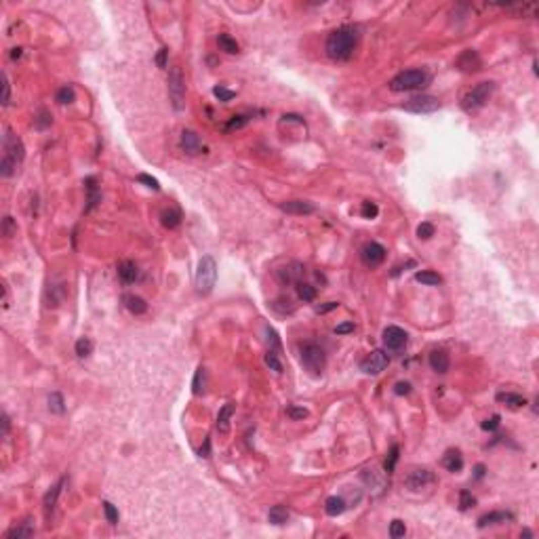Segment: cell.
Instances as JSON below:
<instances>
[{
	"label": "cell",
	"mask_w": 539,
	"mask_h": 539,
	"mask_svg": "<svg viewBox=\"0 0 539 539\" xmlns=\"http://www.w3.org/2000/svg\"><path fill=\"white\" fill-rule=\"evenodd\" d=\"M358 38H361V34H358V28H354V25H343V28L333 30L325 42L327 55L333 61H348L358 47Z\"/></svg>",
	"instance_id": "1"
},
{
	"label": "cell",
	"mask_w": 539,
	"mask_h": 539,
	"mask_svg": "<svg viewBox=\"0 0 539 539\" xmlns=\"http://www.w3.org/2000/svg\"><path fill=\"white\" fill-rule=\"evenodd\" d=\"M3 148H5V154H3V160H0V175H3V177H13L15 171H17V166L25 158L23 141L13 131H7Z\"/></svg>",
	"instance_id": "2"
},
{
	"label": "cell",
	"mask_w": 539,
	"mask_h": 539,
	"mask_svg": "<svg viewBox=\"0 0 539 539\" xmlns=\"http://www.w3.org/2000/svg\"><path fill=\"white\" fill-rule=\"evenodd\" d=\"M430 84V74L426 70H405L396 74L390 80V91L405 93V91H419Z\"/></svg>",
	"instance_id": "3"
},
{
	"label": "cell",
	"mask_w": 539,
	"mask_h": 539,
	"mask_svg": "<svg viewBox=\"0 0 539 539\" xmlns=\"http://www.w3.org/2000/svg\"><path fill=\"white\" fill-rule=\"evenodd\" d=\"M299 358L305 371H310L312 375H323L327 367V354L316 341H305L299 345Z\"/></svg>",
	"instance_id": "4"
},
{
	"label": "cell",
	"mask_w": 539,
	"mask_h": 539,
	"mask_svg": "<svg viewBox=\"0 0 539 539\" xmlns=\"http://www.w3.org/2000/svg\"><path fill=\"white\" fill-rule=\"evenodd\" d=\"M217 282V263L211 255H204V257L198 261V270H196V278H194V285H196V291L200 295H209Z\"/></svg>",
	"instance_id": "5"
},
{
	"label": "cell",
	"mask_w": 539,
	"mask_h": 539,
	"mask_svg": "<svg viewBox=\"0 0 539 539\" xmlns=\"http://www.w3.org/2000/svg\"><path fill=\"white\" fill-rule=\"evenodd\" d=\"M493 91H495V82H491V80L478 82L476 86L472 88V91H468L464 95V99H461V108H464L466 112H470V114L480 110L486 104V101H489V97L493 95Z\"/></svg>",
	"instance_id": "6"
},
{
	"label": "cell",
	"mask_w": 539,
	"mask_h": 539,
	"mask_svg": "<svg viewBox=\"0 0 539 539\" xmlns=\"http://www.w3.org/2000/svg\"><path fill=\"white\" fill-rule=\"evenodd\" d=\"M169 99H171V106L173 110L182 112L184 106H186V80H184V74H182V68H171L169 70Z\"/></svg>",
	"instance_id": "7"
},
{
	"label": "cell",
	"mask_w": 539,
	"mask_h": 539,
	"mask_svg": "<svg viewBox=\"0 0 539 539\" xmlns=\"http://www.w3.org/2000/svg\"><path fill=\"white\" fill-rule=\"evenodd\" d=\"M407 112H413V114H432L440 108V101L438 97H432V95H415L405 101L402 106Z\"/></svg>",
	"instance_id": "8"
},
{
	"label": "cell",
	"mask_w": 539,
	"mask_h": 539,
	"mask_svg": "<svg viewBox=\"0 0 539 539\" xmlns=\"http://www.w3.org/2000/svg\"><path fill=\"white\" fill-rule=\"evenodd\" d=\"M388 365H390V356L383 350H373L371 354H367V358H363L361 371L367 375H379L381 371H386Z\"/></svg>",
	"instance_id": "9"
},
{
	"label": "cell",
	"mask_w": 539,
	"mask_h": 539,
	"mask_svg": "<svg viewBox=\"0 0 539 539\" xmlns=\"http://www.w3.org/2000/svg\"><path fill=\"white\" fill-rule=\"evenodd\" d=\"M361 259L367 267H377L381 265L383 261H386V249H383L379 242H367V245H363L361 249Z\"/></svg>",
	"instance_id": "10"
},
{
	"label": "cell",
	"mask_w": 539,
	"mask_h": 539,
	"mask_svg": "<svg viewBox=\"0 0 539 539\" xmlns=\"http://www.w3.org/2000/svg\"><path fill=\"white\" fill-rule=\"evenodd\" d=\"M434 482V474L426 468H415V470H411L407 474V478H405V486L411 491H421V489H426L428 484Z\"/></svg>",
	"instance_id": "11"
},
{
	"label": "cell",
	"mask_w": 539,
	"mask_h": 539,
	"mask_svg": "<svg viewBox=\"0 0 539 539\" xmlns=\"http://www.w3.org/2000/svg\"><path fill=\"white\" fill-rule=\"evenodd\" d=\"M381 339H383V345H386L388 350H402L405 345H407V341H409V335H407L405 329L392 325V327L383 329Z\"/></svg>",
	"instance_id": "12"
},
{
	"label": "cell",
	"mask_w": 539,
	"mask_h": 539,
	"mask_svg": "<svg viewBox=\"0 0 539 539\" xmlns=\"http://www.w3.org/2000/svg\"><path fill=\"white\" fill-rule=\"evenodd\" d=\"M457 68L464 74H472V72H478L482 68V61L474 49H466L464 53L457 57Z\"/></svg>",
	"instance_id": "13"
},
{
	"label": "cell",
	"mask_w": 539,
	"mask_h": 539,
	"mask_svg": "<svg viewBox=\"0 0 539 539\" xmlns=\"http://www.w3.org/2000/svg\"><path fill=\"white\" fill-rule=\"evenodd\" d=\"M179 148H182V152L190 154V156H194V154H198V152H200V148H202V141H200V137H198V133H196V131L186 129V131L182 133V137H179Z\"/></svg>",
	"instance_id": "14"
},
{
	"label": "cell",
	"mask_w": 539,
	"mask_h": 539,
	"mask_svg": "<svg viewBox=\"0 0 539 539\" xmlns=\"http://www.w3.org/2000/svg\"><path fill=\"white\" fill-rule=\"evenodd\" d=\"M84 190H86V207L84 213H91L97 204L101 202V192L97 188V179L95 177H86L84 179Z\"/></svg>",
	"instance_id": "15"
},
{
	"label": "cell",
	"mask_w": 539,
	"mask_h": 539,
	"mask_svg": "<svg viewBox=\"0 0 539 539\" xmlns=\"http://www.w3.org/2000/svg\"><path fill=\"white\" fill-rule=\"evenodd\" d=\"M280 209L289 213V215H312L316 209L312 202L307 200H287V202H280Z\"/></svg>",
	"instance_id": "16"
},
{
	"label": "cell",
	"mask_w": 539,
	"mask_h": 539,
	"mask_svg": "<svg viewBox=\"0 0 539 539\" xmlns=\"http://www.w3.org/2000/svg\"><path fill=\"white\" fill-rule=\"evenodd\" d=\"M63 484H66V478H59L53 486H51V489L47 491V495H44V499H42V506H44V512H47V516L51 514V512L55 510V506H57V499H59V495H61V491H63Z\"/></svg>",
	"instance_id": "17"
},
{
	"label": "cell",
	"mask_w": 539,
	"mask_h": 539,
	"mask_svg": "<svg viewBox=\"0 0 539 539\" xmlns=\"http://www.w3.org/2000/svg\"><path fill=\"white\" fill-rule=\"evenodd\" d=\"M428 363L432 367V371H436V373H446L448 367H451V361H448V354L444 350H434L430 352V358H428Z\"/></svg>",
	"instance_id": "18"
},
{
	"label": "cell",
	"mask_w": 539,
	"mask_h": 539,
	"mask_svg": "<svg viewBox=\"0 0 539 539\" xmlns=\"http://www.w3.org/2000/svg\"><path fill=\"white\" fill-rule=\"evenodd\" d=\"M512 520V514L510 512H489V514H484L478 518V529H486V527H495V524H504V522H510Z\"/></svg>",
	"instance_id": "19"
},
{
	"label": "cell",
	"mask_w": 539,
	"mask_h": 539,
	"mask_svg": "<svg viewBox=\"0 0 539 539\" xmlns=\"http://www.w3.org/2000/svg\"><path fill=\"white\" fill-rule=\"evenodd\" d=\"M118 278L124 282V285H133V282L139 278V267L135 265V261L124 259L118 263Z\"/></svg>",
	"instance_id": "20"
},
{
	"label": "cell",
	"mask_w": 539,
	"mask_h": 539,
	"mask_svg": "<svg viewBox=\"0 0 539 539\" xmlns=\"http://www.w3.org/2000/svg\"><path fill=\"white\" fill-rule=\"evenodd\" d=\"M234 409H236L234 402H228L226 407L219 409V413H217V421H215L217 432H219V434H228V430H230V419H232V415H234Z\"/></svg>",
	"instance_id": "21"
},
{
	"label": "cell",
	"mask_w": 539,
	"mask_h": 539,
	"mask_svg": "<svg viewBox=\"0 0 539 539\" xmlns=\"http://www.w3.org/2000/svg\"><path fill=\"white\" fill-rule=\"evenodd\" d=\"M34 535V524L32 520H23L15 527H11L7 533H5V539H28Z\"/></svg>",
	"instance_id": "22"
},
{
	"label": "cell",
	"mask_w": 539,
	"mask_h": 539,
	"mask_svg": "<svg viewBox=\"0 0 539 539\" xmlns=\"http://www.w3.org/2000/svg\"><path fill=\"white\" fill-rule=\"evenodd\" d=\"M495 400L497 402H502L510 409H522V407H527V398L520 394H514V392H497L495 396Z\"/></svg>",
	"instance_id": "23"
},
{
	"label": "cell",
	"mask_w": 539,
	"mask_h": 539,
	"mask_svg": "<svg viewBox=\"0 0 539 539\" xmlns=\"http://www.w3.org/2000/svg\"><path fill=\"white\" fill-rule=\"evenodd\" d=\"M122 301H124L126 310H129L131 314H135V316H141V314L148 312V303H146L144 297H139V295H124Z\"/></svg>",
	"instance_id": "24"
},
{
	"label": "cell",
	"mask_w": 539,
	"mask_h": 539,
	"mask_svg": "<svg viewBox=\"0 0 539 539\" xmlns=\"http://www.w3.org/2000/svg\"><path fill=\"white\" fill-rule=\"evenodd\" d=\"M442 466L448 470V472H461V468H464V457H461V453L457 451V448H451V451H446L444 457H442Z\"/></svg>",
	"instance_id": "25"
},
{
	"label": "cell",
	"mask_w": 539,
	"mask_h": 539,
	"mask_svg": "<svg viewBox=\"0 0 539 539\" xmlns=\"http://www.w3.org/2000/svg\"><path fill=\"white\" fill-rule=\"evenodd\" d=\"M345 508H348V504H345V499L343 497H337V495H333L329 497L327 502H325V512L329 516H341Z\"/></svg>",
	"instance_id": "26"
},
{
	"label": "cell",
	"mask_w": 539,
	"mask_h": 539,
	"mask_svg": "<svg viewBox=\"0 0 539 539\" xmlns=\"http://www.w3.org/2000/svg\"><path fill=\"white\" fill-rule=\"evenodd\" d=\"M267 520L276 524V527H282V524H287L289 522V510L285 506H274V508H270L267 512Z\"/></svg>",
	"instance_id": "27"
},
{
	"label": "cell",
	"mask_w": 539,
	"mask_h": 539,
	"mask_svg": "<svg viewBox=\"0 0 539 539\" xmlns=\"http://www.w3.org/2000/svg\"><path fill=\"white\" fill-rule=\"evenodd\" d=\"M160 221H162L164 228L173 230V228H177L179 223H182V213H179V209L169 207V209H164V211L160 213Z\"/></svg>",
	"instance_id": "28"
},
{
	"label": "cell",
	"mask_w": 539,
	"mask_h": 539,
	"mask_svg": "<svg viewBox=\"0 0 539 539\" xmlns=\"http://www.w3.org/2000/svg\"><path fill=\"white\" fill-rule=\"evenodd\" d=\"M415 280L421 282V285H428V287H436V285H440V282H442V278L436 272H432V270H421V272H417Z\"/></svg>",
	"instance_id": "29"
},
{
	"label": "cell",
	"mask_w": 539,
	"mask_h": 539,
	"mask_svg": "<svg viewBox=\"0 0 539 539\" xmlns=\"http://www.w3.org/2000/svg\"><path fill=\"white\" fill-rule=\"evenodd\" d=\"M217 42H219L221 51H226V53H230V55H236L238 51H240L238 42L230 34H219V36H217Z\"/></svg>",
	"instance_id": "30"
},
{
	"label": "cell",
	"mask_w": 539,
	"mask_h": 539,
	"mask_svg": "<svg viewBox=\"0 0 539 539\" xmlns=\"http://www.w3.org/2000/svg\"><path fill=\"white\" fill-rule=\"evenodd\" d=\"M49 411L51 413H57V415L66 413V402H63V396L59 392H53L49 396Z\"/></svg>",
	"instance_id": "31"
},
{
	"label": "cell",
	"mask_w": 539,
	"mask_h": 539,
	"mask_svg": "<svg viewBox=\"0 0 539 539\" xmlns=\"http://www.w3.org/2000/svg\"><path fill=\"white\" fill-rule=\"evenodd\" d=\"M74 352H76V356H78V358L91 356V352H93V341L88 339V337H80L78 341H76V345H74Z\"/></svg>",
	"instance_id": "32"
},
{
	"label": "cell",
	"mask_w": 539,
	"mask_h": 539,
	"mask_svg": "<svg viewBox=\"0 0 539 539\" xmlns=\"http://www.w3.org/2000/svg\"><path fill=\"white\" fill-rule=\"evenodd\" d=\"M398 457H400V448H398V444H392V446H390V453H388V457H386V464H383V470H386L388 474H392V472L396 470Z\"/></svg>",
	"instance_id": "33"
},
{
	"label": "cell",
	"mask_w": 539,
	"mask_h": 539,
	"mask_svg": "<svg viewBox=\"0 0 539 539\" xmlns=\"http://www.w3.org/2000/svg\"><path fill=\"white\" fill-rule=\"evenodd\" d=\"M297 295H299V299L301 301H314L316 299V287L312 285H307V282H297Z\"/></svg>",
	"instance_id": "34"
},
{
	"label": "cell",
	"mask_w": 539,
	"mask_h": 539,
	"mask_svg": "<svg viewBox=\"0 0 539 539\" xmlns=\"http://www.w3.org/2000/svg\"><path fill=\"white\" fill-rule=\"evenodd\" d=\"M74 99H76V93H74V88H72L70 84L61 86L59 91H57V95H55V101H59L61 106H66V104H72Z\"/></svg>",
	"instance_id": "35"
},
{
	"label": "cell",
	"mask_w": 539,
	"mask_h": 539,
	"mask_svg": "<svg viewBox=\"0 0 539 539\" xmlns=\"http://www.w3.org/2000/svg\"><path fill=\"white\" fill-rule=\"evenodd\" d=\"M204 369L198 367L196 369V373H194V381H192V392H194V396H200L204 392Z\"/></svg>",
	"instance_id": "36"
},
{
	"label": "cell",
	"mask_w": 539,
	"mask_h": 539,
	"mask_svg": "<svg viewBox=\"0 0 539 539\" xmlns=\"http://www.w3.org/2000/svg\"><path fill=\"white\" fill-rule=\"evenodd\" d=\"M249 122V116L247 114H238V116H232L228 120V124H226V133H230V131H238V129H242V126H245Z\"/></svg>",
	"instance_id": "37"
},
{
	"label": "cell",
	"mask_w": 539,
	"mask_h": 539,
	"mask_svg": "<svg viewBox=\"0 0 539 539\" xmlns=\"http://www.w3.org/2000/svg\"><path fill=\"white\" fill-rule=\"evenodd\" d=\"M51 122H53V116H51V112H47L44 108L42 110H38V116L34 120V126L36 129H47V126H51Z\"/></svg>",
	"instance_id": "38"
},
{
	"label": "cell",
	"mask_w": 539,
	"mask_h": 539,
	"mask_svg": "<svg viewBox=\"0 0 539 539\" xmlns=\"http://www.w3.org/2000/svg\"><path fill=\"white\" fill-rule=\"evenodd\" d=\"M474 506H476V497H474L470 491L464 489V491L459 493V510H461V512H466V510H470V508H474Z\"/></svg>",
	"instance_id": "39"
},
{
	"label": "cell",
	"mask_w": 539,
	"mask_h": 539,
	"mask_svg": "<svg viewBox=\"0 0 539 539\" xmlns=\"http://www.w3.org/2000/svg\"><path fill=\"white\" fill-rule=\"evenodd\" d=\"M265 365L272 369V371H276V373H282V363H280V358H278V352L267 350V354H265Z\"/></svg>",
	"instance_id": "40"
},
{
	"label": "cell",
	"mask_w": 539,
	"mask_h": 539,
	"mask_svg": "<svg viewBox=\"0 0 539 539\" xmlns=\"http://www.w3.org/2000/svg\"><path fill=\"white\" fill-rule=\"evenodd\" d=\"M361 213H363V217H365V219H375V217L379 215V207H377L375 202L365 200V202H363V209H361Z\"/></svg>",
	"instance_id": "41"
},
{
	"label": "cell",
	"mask_w": 539,
	"mask_h": 539,
	"mask_svg": "<svg viewBox=\"0 0 539 539\" xmlns=\"http://www.w3.org/2000/svg\"><path fill=\"white\" fill-rule=\"evenodd\" d=\"M407 535V524L402 522V520H392V524H390V537H394V539H400V537H405Z\"/></svg>",
	"instance_id": "42"
},
{
	"label": "cell",
	"mask_w": 539,
	"mask_h": 539,
	"mask_svg": "<svg viewBox=\"0 0 539 539\" xmlns=\"http://www.w3.org/2000/svg\"><path fill=\"white\" fill-rule=\"evenodd\" d=\"M213 95H215L217 99H219V101H223V104H226V101H232V99L236 97L234 91H230V88H226V86H221V84L213 88Z\"/></svg>",
	"instance_id": "43"
},
{
	"label": "cell",
	"mask_w": 539,
	"mask_h": 539,
	"mask_svg": "<svg viewBox=\"0 0 539 539\" xmlns=\"http://www.w3.org/2000/svg\"><path fill=\"white\" fill-rule=\"evenodd\" d=\"M104 512H106V518H108V522L110 524H118V510H116V506L114 504H110V502H104Z\"/></svg>",
	"instance_id": "44"
},
{
	"label": "cell",
	"mask_w": 539,
	"mask_h": 539,
	"mask_svg": "<svg viewBox=\"0 0 539 539\" xmlns=\"http://www.w3.org/2000/svg\"><path fill=\"white\" fill-rule=\"evenodd\" d=\"M15 234H17V223L13 221V217H5L3 219V236L13 238Z\"/></svg>",
	"instance_id": "45"
},
{
	"label": "cell",
	"mask_w": 539,
	"mask_h": 539,
	"mask_svg": "<svg viewBox=\"0 0 539 539\" xmlns=\"http://www.w3.org/2000/svg\"><path fill=\"white\" fill-rule=\"evenodd\" d=\"M434 226L430 223V221H423V223H419V228H417V236L421 238V240H430L432 236H434Z\"/></svg>",
	"instance_id": "46"
},
{
	"label": "cell",
	"mask_w": 539,
	"mask_h": 539,
	"mask_svg": "<svg viewBox=\"0 0 539 539\" xmlns=\"http://www.w3.org/2000/svg\"><path fill=\"white\" fill-rule=\"evenodd\" d=\"M137 182H139V184H146V186H148V188H152L154 192H158V190H160L158 179H156V177H152V175L141 173V175H137Z\"/></svg>",
	"instance_id": "47"
},
{
	"label": "cell",
	"mask_w": 539,
	"mask_h": 539,
	"mask_svg": "<svg viewBox=\"0 0 539 539\" xmlns=\"http://www.w3.org/2000/svg\"><path fill=\"white\" fill-rule=\"evenodd\" d=\"M287 415L291 419H305L307 417V409H303V407H287Z\"/></svg>",
	"instance_id": "48"
},
{
	"label": "cell",
	"mask_w": 539,
	"mask_h": 539,
	"mask_svg": "<svg viewBox=\"0 0 539 539\" xmlns=\"http://www.w3.org/2000/svg\"><path fill=\"white\" fill-rule=\"evenodd\" d=\"M499 415H493V417H489V419H484L482 423H480V428L482 430H486V432H493V430H497L499 428Z\"/></svg>",
	"instance_id": "49"
},
{
	"label": "cell",
	"mask_w": 539,
	"mask_h": 539,
	"mask_svg": "<svg viewBox=\"0 0 539 539\" xmlns=\"http://www.w3.org/2000/svg\"><path fill=\"white\" fill-rule=\"evenodd\" d=\"M9 101H11V82L7 74H3V106H9Z\"/></svg>",
	"instance_id": "50"
},
{
	"label": "cell",
	"mask_w": 539,
	"mask_h": 539,
	"mask_svg": "<svg viewBox=\"0 0 539 539\" xmlns=\"http://www.w3.org/2000/svg\"><path fill=\"white\" fill-rule=\"evenodd\" d=\"M166 63H169V49L162 47L158 51V55H156V66L158 68H166Z\"/></svg>",
	"instance_id": "51"
},
{
	"label": "cell",
	"mask_w": 539,
	"mask_h": 539,
	"mask_svg": "<svg viewBox=\"0 0 539 539\" xmlns=\"http://www.w3.org/2000/svg\"><path fill=\"white\" fill-rule=\"evenodd\" d=\"M333 331H335V335H348V333H354V323H341Z\"/></svg>",
	"instance_id": "52"
},
{
	"label": "cell",
	"mask_w": 539,
	"mask_h": 539,
	"mask_svg": "<svg viewBox=\"0 0 539 539\" xmlns=\"http://www.w3.org/2000/svg\"><path fill=\"white\" fill-rule=\"evenodd\" d=\"M0 423H3V434H0V436H3V438H7L9 432H11V417L5 413V411H3V415H0Z\"/></svg>",
	"instance_id": "53"
},
{
	"label": "cell",
	"mask_w": 539,
	"mask_h": 539,
	"mask_svg": "<svg viewBox=\"0 0 539 539\" xmlns=\"http://www.w3.org/2000/svg\"><path fill=\"white\" fill-rule=\"evenodd\" d=\"M394 392L398 396H407L411 392V383L409 381H398V383H396V388H394Z\"/></svg>",
	"instance_id": "54"
},
{
	"label": "cell",
	"mask_w": 539,
	"mask_h": 539,
	"mask_svg": "<svg viewBox=\"0 0 539 539\" xmlns=\"http://www.w3.org/2000/svg\"><path fill=\"white\" fill-rule=\"evenodd\" d=\"M337 305H339L337 301H327L325 305H316V312H318V314H327V312H331V310H335Z\"/></svg>",
	"instance_id": "55"
},
{
	"label": "cell",
	"mask_w": 539,
	"mask_h": 539,
	"mask_svg": "<svg viewBox=\"0 0 539 539\" xmlns=\"http://www.w3.org/2000/svg\"><path fill=\"white\" fill-rule=\"evenodd\" d=\"M200 457H211V438H204V444L200 446Z\"/></svg>",
	"instance_id": "56"
},
{
	"label": "cell",
	"mask_w": 539,
	"mask_h": 539,
	"mask_svg": "<svg viewBox=\"0 0 539 539\" xmlns=\"http://www.w3.org/2000/svg\"><path fill=\"white\" fill-rule=\"evenodd\" d=\"M484 472H486V468H484V466H482V464H478V466H476V468H474V476H476V478H478V480H480V478H482V476H484Z\"/></svg>",
	"instance_id": "57"
},
{
	"label": "cell",
	"mask_w": 539,
	"mask_h": 539,
	"mask_svg": "<svg viewBox=\"0 0 539 539\" xmlns=\"http://www.w3.org/2000/svg\"><path fill=\"white\" fill-rule=\"evenodd\" d=\"M3 307H9V289H7V285H3Z\"/></svg>",
	"instance_id": "58"
},
{
	"label": "cell",
	"mask_w": 539,
	"mask_h": 539,
	"mask_svg": "<svg viewBox=\"0 0 539 539\" xmlns=\"http://www.w3.org/2000/svg\"><path fill=\"white\" fill-rule=\"evenodd\" d=\"M21 51H23V49H13V51H11V59H19V57H21Z\"/></svg>",
	"instance_id": "59"
},
{
	"label": "cell",
	"mask_w": 539,
	"mask_h": 539,
	"mask_svg": "<svg viewBox=\"0 0 539 539\" xmlns=\"http://www.w3.org/2000/svg\"><path fill=\"white\" fill-rule=\"evenodd\" d=\"M520 535H522V537H533V533H531V531H529V529H524V531H522V533H520Z\"/></svg>",
	"instance_id": "60"
}]
</instances>
